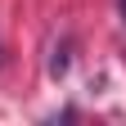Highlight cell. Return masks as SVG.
Returning <instances> with one entry per match:
<instances>
[{
	"instance_id": "1",
	"label": "cell",
	"mask_w": 126,
	"mask_h": 126,
	"mask_svg": "<svg viewBox=\"0 0 126 126\" xmlns=\"http://www.w3.org/2000/svg\"><path fill=\"white\" fill-rule=\"evenodd\" d=\"M50 72H54V77H63V72H68V50H63V45H59V50H54V59H50Z\"/></svg>"
},
{
	"instance_id": "2",
	"label": "cell",
	"mask_w": 126,
	"mask_h": 126,
	"mask_svg": "<svg viewBox=\"0 0 126 126\" xmlns=\"http://www.w3.org/2000/svg\"><path fill=\"white\" fill-rule=\"evenodd\" d=\"M122 18H126V0H122Z\"/></svg>"
}]
</instances>
